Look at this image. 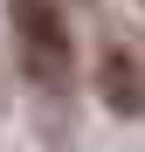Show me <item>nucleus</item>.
<instances>
[{"mask_svg":"<svg viewBox=\"0 0 145 152\" xmlns=\"http://www.w3.org/2000/svg\"><path fill=\"white\" fill-rule=\"evenodd\" d=\"M7 21H14V48H21V76L48 97H69L76 83V35L55 0H7Z\"/></svg>","mask_w":145,"mask_h":152,"instance_id":"obj_1","label":"nucleus"},{"mask_svg":"<svg viewBox=\"0 0 145 152\" xmlns=\"http://www.w3.org/2000/svg\"><path fill=\"white\" fill-rule=\"evenodd\" d=\"M97 90H104L111 118H145V76H138V62H131V48H104Z\"/></svg>","mask_w":145,"mask_h":152,"instance_id":"obj_2","label":"nucleus"}]
</instances>
